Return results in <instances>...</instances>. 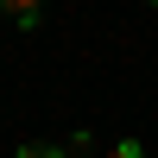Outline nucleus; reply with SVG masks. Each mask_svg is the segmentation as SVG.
<instances>
[{
  "instance_id": "1",
  "label": "nucleus",
  "mask_w": 158,
  "mask_h": 158,
  "mask_svg": "<svg viewBox=\"0 0 158 158\" xmlns=\"http://www.w3.org/2000/svg\"><path fill=\"white\" fill-rule=\"evenodd\" d=\"M38 6H44V0H0V13H6L13 25H38Z\"/></svg>"
},
{
  "instance_id": "2",
  "label": "nucleus",
  "mask_w": 158,
  "mask_h": 158,
  "mask_svg": "<svg viewBox=\"0 0 158 158\" xmlns=\"http://www.w3.org/2000/svg\"><path fill=\"white\" fill-rule=\"evenodd\" d=\"M19 158H70L63 146H19Z\"/></svg>"
},
{
  "instance_id": "3",
  "label": "nucleus",
  "mask_w": 158,
  "mask_h": 158,
  "mask_svg": "<svg viewBox=\"0 0 158 158\" xmlns=\"http://www.w3.org/2000/svg\"><path fill=\"white\" fill-rule=\"evenodd\" d=\"M108 158H146V152H139V146H133V139H120V146H114Z\"/></svg>"
},
{
  "instance_id": "4",
  "label": "nucleus",
  "mask_w": 158,
  "mask_h": 158,
  "mask_svg": "<svg viewBox=\"0 0 158 158\" xmlns=\"http://www.w3.org/2000/svg\"><path fill=\"white\" fill-rule=\"evenodd\" d=\"M152 6H158V0H152Z\"/></svg>"
}]
</instances>
